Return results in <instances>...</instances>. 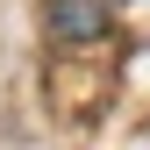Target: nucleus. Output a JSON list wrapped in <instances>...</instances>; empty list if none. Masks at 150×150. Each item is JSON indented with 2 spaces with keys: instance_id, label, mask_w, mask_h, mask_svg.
I'll use <instances>...</instances> for the list:
<instances>
[{
  "instance_id": "obj_1",
  "label": "nucleus",
  "mask_w": 150,
  "mask_h": 150,
  "mask_svg": "<svg viewBox=\"0 0 150 150\" xmlns=\"http://www.w3.org/2000/svg\"><path fill=\"white\" fill-rule=\"evenodd\" d=\"M50 29L64 43H93L107 36V0H50Z\"/></svg>"
}]
</instances>
